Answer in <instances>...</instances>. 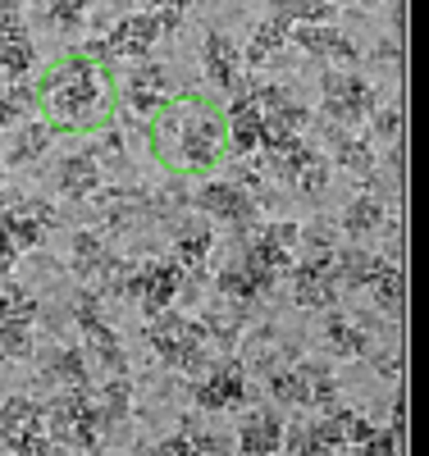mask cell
Segmentation results:
<instances>
[{
    "instance_id": "37",
    "label": "cell",
    "mask_w": 429,
    "mask_h": 456,
    "mask_svg": "<svg viewBox=\"0 0 429 456\" xmlns=\"http://www.w3.org/2000/svg\"><path fill=\"white\" fill-rule=\"evenodd\" d=\"M183 429L192 434V447H197V456H228V452H233V443H228V438H219V434L192 429V425H183Z\"/></svg>"
},
{
    "instance_id": "33",
    "label": "cell",
    "mask_w": 429,
    "mask_h": 456,
    "mask_svg": "<svg viewBox=\"0 0 429 456\" xmlns=\"http://www.w3.org/2000/svg\"><path fill=\"white\" fill-rule=\"evenodd\" d=\"M37 105V92L32 87H23V83H10L5 92H0V128L5 124H14V119H23V114Z\"/></svg>"
},
{
    "instance_id": "5",
    "label": "cell",
    "mask_w": 429,
    "mask_h": 456,
    "mask_svg": "<svg viewBox=\"0 0 429 456\" xmlns=\"http://www.w3.org/2000/svg\"><path fill=\"white\" fill-rule=\"evenodd\" d=\"M92 105H96V83H92V69H87V60H69V73L64 78H55V87H51V110L60 114L64 124H78V119H87L92 114Z\"/></svg>"
},
{
    "instance_id": "19",
    "label": "cell",
    "mask_w": 429,
    "mask_h": 456,
    "mask_svg": "<svg viewBox=\"0 0 429 456\" xmlns=\"http://www.w3.org/2000/svg\"><path fill=\"white\" fill-rule=\"evenodd\" d=\"M46 374L60 388H87V352L78 347H51L46 352Z\"/></svg>"
},
{
    "instance_id": "51",
    "label": "cell",
    "mask_w": 429,
    "mask_h": 456,
    "mask_svg": "<svg viewBox=\"0 0 429 456\" xmlns=\"http://www.w3.org/2000/svg\"><path fill=\"white\" fill-rule=\"evenodd\" d=\"M0 197H5V174H0Z\"/></svg>"
},
{
    "instance_id": "26",
    "label": "cell",
    "mask_w": 429,
    "mask_h": 456,
    "mask_svg": "<svg viewBox=\"0 0 429 456\" xmlns=\"http://www.w3.org/2000/svg\"><path fill=\"white\" fill-rule=\"evenodd\" d=\"M128 402H133V384H128V379H105V388H101V397H96L101 425L114 429L120 420H128Z\"/></svg>"
},
{
    "instance_id": "36",
    "label": "cell",
    "mask_w": 429,
    "mask_h": 456,
    "mask_svg": "<svg viewBox=\"0 0 429 456\" xmlns=\"http://www.w3.org/2000/svg\"><path fill=\"white\" fill-rule=\"evenodd\" d=\"M357 456H402V443L393 429H370V438L357 447Z\"/></svg>"
},
{
    "instance_id": "40",
    "label": "cell",
    "mask_w": 429,
    "mask_h": 456,
    "mask_svg": "<svg viewBox=\"0 0 429 456\" xmlns=\"http://www.w3.org/2000/svg\"><path fill=\"white\" fill-rule=\"evenodd\" d=\"M325 178H329V160H325V156H316V160L306 165V174L297 178V192H310V197H316L320 187H325Z\"/></svg>"
},
{
    "instance_id": "6",
    "label": "cell",
    "mask_w": 429,
    "mask_h": 456,
    "mask_svg": "<svg viewBox=\"0 0 429 456\" xmlns=\"http://www.w3.org/2000/svg\"><path fill=\"white\" fill-rule=\"evenodd\" d=\"M334 297H338V265L329 251L306 260V265H293V301L297 306L325 311V306H334Z\"/></svg>"
},
{
    "instance_id": "20",
    "label": "cell",
    "mask_w": 429,
    "mask_h": 456,
    "mask_svg": "<svg viewBox=\"0 0 429 456\" xmlns=\"http://www.w3.org/2000/svg\"><path fill=\"white\" fill-rule=\"evenodd\" d=\"M325 347H329L334 356H342V361H357V356L370 352V338H366L352 320L329 315V324H325Z\"/></svg>"
},
{
    "instance_id": "11",
    "label": "cell",
    "mask_w": 429,
    "mask_h": 456,
    "mask_svg": "<svg viewBox=\"0 0 429 456\" xmlns=\"http://www.w3.org/2000/svg\"><path fill=\"white\" fill-rule=\"evenodd\" d=\"M288 42H297L306 55H329V60H342V64H357L361 51L347 42L342 32H334L329 23H293Z\"/></svg>"
},
{
    "instance_id": "23",
    "label": "cell",
    "mask_w": 429,
    "mask_h": 456,
    "mask_svg": "<svg viewBox=\"0 0 429 456\" xmlns=\"http://www.w3.org/2000/svg\"><path fill=\"white\" fill-rule=\"evenodd\" d=\"M329 151H334V160H338L347 174H370V169H375L370 142H361V137H347L342 128H329Z\"/></svg>"
},
{
    "instance_id": "32",
    "label": "cell",
    "mask_w": 429,
    "mask_h": 456,
    "mask_svg": "<svg viewBox=\"0 0 429 456\" xmlns=\"http://www.w3.org/2000/svg\"><path fill=\"white\" fill-rule=\"evenodd\" d=\"M46 146H51V128H46V124H28V128L19 133V142L10 146V165H32Z\"/></svg>"
},
{
    "instance_id": "13",
    "label": "cell",
    "mask_w": 429,
    "mask_h": 456,
    "mask_svg": "<svg viewBox=\"0 0 429 456\" xmlns=\"http://www.w3.org/2000/svg\"><path fill=\"white\" fill-rule=\"evenodd\" d=\"M228 146L238 151V156H252L260 146V105L252 92H238L228 105Z\"/></svg>"
},
{
    "instance_id": "14",
    "label": "cell",
    "mask_w": 429,
    "mask_h": 456,
    "mask_svg": "<svg viewBox=\"0 0 429 456\" xmlns=\"http://www.w3.org/2000/svg\"><path fill=\"white\" fill-rule=\"evenodd\" d=\"M215 247V233L202 224V219H187L183 224V233L174 238V265L183 270V279H197L206 270V256Z\"/></svg>"
},
{
    "instance_id": "25",
    "label": "cell",
    "mask_w": 429,
    "mask_h": 456,
    "mask_svg": "<svg viewBox=\"0 0 429 456\" xmlns=\"http://www.w3.org/2000/svg\"><path fill=\"white\" fill-rule=\"evenodd\" d=\"M51 219V210L46 206H23V210H14V219H10V242H14V251H28V247H37L42 242V233H46V224Z\"/></svg>"
},
{
    "instance_id": "30",
    "label": "cell",
    "mask_w": 429,
    "mask_h": 456,
    "mask_svg": "<svg viewBox=\"0 0 429 456\" xmlns=\"http://www.w3.org/2000/svg\"><path fill=\"white\" fill-rule=\"evenodd\" d=\"M269 5L288 23H329L334 19V0H269Z\"/></svg>"
},
{
    "instance_id": "31",
    "label": "cell",
    "mask_w": 429,
    "mask_h": 456,
    "mask_svg": "<svg viewBox=\"0 0 429 456\" xmlns=\"http://www.w3.org/2000/svg\"><path fill=\"white\" fill-rule=\"evenodd\" d=\"M32 64H37V46L28 37H0V69H5L10 78H23Z\"/></svg>"
},
{
    "instance_id": "3",
    "label": "cell",
    "mask_w": 429,
    "mask_h": 456,
    "mask_svg": "<svg viewBox=\"0 0 429 456\" xmlns=\"http://www.w3.org/2000/svg\"><path fill=\"white\" fill-rule=\"evenodd\" d=\"M183 288V270L174 260H146V265H128V279H124V292L120 297H133L142 315H161L169 311V301L178 297Z\"/></svg>"
},
{
    "instance_id": "22",
    "label": "cell",
    "mask_w": 429,
    "mask_h": 456,
    "mask_svg": "<svg viewBox=\"0 0 429 456\" xmlns=\"http://www.w3.org/2000/svg\"><path fill=\"white\" fill-rule=\"evenodd\" d=\"M342 228L347 233H379V228H388V215H384V201L375 197V192H361L352 206L342 210Z\"/></svg>"
},
{
    "instance_id": "29",
    "label": "cell",
    "mask_w": 429,
    "mask_h": 456,
    "mask_svg": "<svg viewBox=\"0 0 429 456\" xmlns=\"http://www.w3.org/2000/svg\"><path fill=\"white\" fill-rule=\"evenodd\" d=\"M37 320V301L28 288L19 283H5L0 288V324H32Z\"/></svg>"
},
{
    "instance_id": "35",
    "label": "cell",
    "mask_w": 429,
    "mask_h": 456,
    "mask_svg": "<svg viewBox=\"0 0 429 456\" xmlns=\"http://www.w3.org/2000/svg\"><path fill=\"white\" fill-rule=\"evenodd\" d=\"M73 320H78V333H83V329H92V324H101V320H105V311H101V297H96L92 288L73 297Z\"/></svg>"
},
{
    "instance_id": "45",
    "label": "cell",
    "mask_w": 429,
    "mask_h": 456,
    "mask_svg": "<svg viewBox=\"0 0 429 456\" xmlns=\"http://www.w3.org/2000/svg\"><path fill=\"white\" fill-rule=\"evenodd\" d=\"M375 133L393 142V137L402 133V114H398V110H384V114H375Z\"/></svg>"
},
{
    "instance_id": "9",
    "label": "cell",
    "mask_w": 429,
    "mask_h": 456,
    "mask_svg": "<svg viewBox=\"0 0 429 456\" xmlns=\"http://www.w3.org/2000/svg\"><path fill=\"white\" fill-rule=\"evenodd\" d=\"M202 64H206V78H210L219 92H238V87H243V55H238V46H233L228 32H219V28L206 32Z\"/></svg>"
},
{
    "instance_id": "15",
    "label": "cell",
    "mask_w": 429,
    "mask_h": 456,
    "mask_svg": "<svg viewBox=\"0 0 429 456\" xmlns=\"http://www.w3.org/2000/svg\"><path fill=\"white\" fill-rule=\"evenodd\" d=\"M96 187H101V165H96V156H87V151L64 156V165H60V192H64V197L83 201V197L96 192Z\"/></svg>"
},
{
    "instance_id": "41",
    "label": "cell",
    "mask_w": 429,
    "mask_h": 456,
    "mask_svg": "<svg viewBox=\"0 0 429 456\" xmlns=\"http://www.w3.org/2000/svg\"><path fill=\"white\" fill-rule=\"evenodd\" d=\"M370 420L366 415H357V411H347V420H342V447H361L366 438H370Z\"/></svg>"
},
{
    "instance_id": "50",
    "label": "cell",
    "mask_w": 429,
    "mask_h": 456,
    "mask_svg": "<svg viewBox=\"0 0 429 456\" xmlns=\"http://www.w3.org/2000/svg\"><path fill=\"white\" fill-rule=\"evenodd\" d=\"M5 87H10V73H5V69H0V92H5Z\"/></svg>"
},
{
    "instance_id": "2",
    "label": "cell",
    "mask_w": 429,
    "mask_h": 456,
    "mask_svg": "<svg viewBox=\"0 0 429 456\" xmlns=\"http://www.w3.org/2000/svg\"><path fill=\"white\" fill-rule=\"evenodd\" d=\"M269 393H275L279 406H306V411H329L338 388H334V374L316 361L306 365H279L269 374Z\"/></svg>"
},
{
    "instance_id": "10",
    "label": "cell",
    "mask_w": 429,
    "mask_h": 456,
    "mask_svg": "<svg viewBox=\"0 0 429 456\" xmlns=\"http://www.w3.org/2000/svg\"><path fill=\"white\" fill-rule=\"evenodd\" d=\"M197 206H202L210 219L233 224V228L256 219V201H252V192H243L238 183H206L202 192H197Z\"/></svg>"
},
{
    "instance_id": "34",
    "label": "cell",
    "mask_w": 429,
    "mask_h": 456,
    "mask_svg": "<svg viewBox=\"0 0 429 456\" xmlns=\"http://www.w3.org/2000/svg\"><path fill=\"white\" fill-rule=\"evenodd\" d=\"M28 361L32 356V324H0V361Z\"/></svg>"
},
{
    "instance_id": "49",
    "label": "cell",
    "mask_w": 429,
    "mask_h": 456,
    "mask_svg": "<svg viewBox=\"0 0 429 456\" xmlns=\"http://www.w3.org/2000/svg\"><path fill=\"white\" fill-rule=\"evenodd\" d=\"M133 456H155V452H151L146 443H137V452H133Z\"/></svg>"
},
{
    "instance_id": "16",
    "label": "cell",
    "mask_w": 429,
    "mask_h": 456,
    "mask_svg": "<svg viewBox=\"0 0 429 456\" xmlns=\"http://www.w3.org/2000/svg\"><path fill=\"white\" fill-rule=\"evenodd\" d=\"M32 429H46L42 425V402H32V397H5L0 402V443L23 438Z\"/></svg>"
},
{
    "instance_id": "47",
    "label": "cell",
    "mask_w": 429,
    "mask_h": 456,
    "mask_svg": "<svg viewBox=\"0 0 429 456\" xmlns=\"http://www.w3.org/2000/svg\"><path fill=\"white\" fill-rule=\"evenodd\" d=\"M133 105H137V110H155V105H161V96H155V92H137V87H133Z\"/></svg>"
},
{
    "instance_id": "48",
    "label": "cell",
    "mask_w": 429,
    "mask_h": 456,
    "mask_svg": "<svg viewBox=\"0 0 429 456\" xmlns=\"http://www.w3.org/2000/svg\"><path fill=\"white\" fill-rule=\"evenodd\" d=\"M0 14H19V0H0Z\"/></svg>"
},
{
    "instance_id": "28",
    "label": "cell",
    "mask_w": 429,
    "mask_h": 456,
    "mask_svg": "<svg viewBox=\"0 0 429 456\" xmlns=\"http://www.w3.org/2000/svg\"><path fill=\"white\" fill-rule=\"evenodd\" d=\"M370 297L379 301V311H388V315L402 306V297H407V274H402L398 260H388L384 270H379V279L370 283Z\"/></svg>"
},
{
    "instance_id": "39",
    "label": "cell",
    "mask_w": 429,
    "mask_h": 456,
    "mask_svg": "<svg viewBox=\"0 0 429 456\" xmlns=\"http://www.w3.org/2000/svg\"><path fill=\"white\" fill-rule=\"evenodd\" d=\"M87 5H92V0H51V19H55L60 28H78Z\"/></svg>"
},
{
    "instance_id": "43",
    "label": "cell",
    "mask_w": 429,
    "mask_h": 456,
    "mask_svg": "<svg viewBox=\"0 0 429 456\" xmlns=\"http://www.w3.org/2000/svg\"><path fill=\"white\" fill-rule=\"evenodd\" d=\"M260 233H265L269 242H279V247H288V251H293V247L301 242V228H297V224H288V219H279V224H265Z\"/></svg>"
},
{
    "instance_id": "44",
    "label": "cell",
    "mask_w": 429,
    "mask_h": 456,
    "mask_svg": "<svg viewBox=\"0 0 429 456\" xmlns=\"http://www.w3.org/2000/svg\"><path fill=\"white\" fill-rule=\"evenodd\" d=\"M155 456H197V447H192V434L187 429H178V434H169L161 447H155Z\"/></svg>"
},
{
    "instance_id": "1",
    "label": "cell",
    "mask_w": 429,
    "mask_h": 456,
    "mask_svg": "<svg viewBox=\"0 0 429 456\" xmlns=\"http://www.w3.org/2000/svg\"><path fill=\"white\" fill-rule=\"evenodd\" d=\"M146 342L155 347V356L178 365V370H206V329L202 320H187L178 311H161L151 315V329H146Z\"/></svg>"
},
{
    "instance_id": "46",
    "label": "cell",
    "mask_w": 429,
    "mask_h": 456,
    "mask_svg": "<svg viewBox=\"0 0 429 456\" xmlns=\"http://www.w3.org/2000/svg\"><path fill=\"white\" fill-rule=\"evenodd\" d=\"M0 37H28L23 19L19 14H0Z\"/></svg>"
},
{
    "instance_id": "7",
    "label": "cell",
    "mask_w": 429,
    "mask_h": 456,
    "mask_svg": "<svg viewBox=\"0 0 429 456\" xmlns=\"http://www.w3.org/2000/svg\"><path fill=\"white\" fill-rule=\"evenodd\" d=\"M192 402H197L202 411H233L247 402V374L238 361H219L206 370V379L197 388H192Z\"/></svg>"
},
{
    "instance_id": "24",
    "label": "cell",
    "mask_w": 429,
    "mask_h": 456,
    "mask_svg": "<svg viewBox=\"0 0 429 456\" xmlns=\"http://www.w3.org/2000/svg\"><path fill=\"white\" fill-rule=\"evenodd\" d=\"M288 32H293V23L284 19V14H269L256 32H252V46H247V60L252 64H265L269 55H275L279 46H288Z\"/></svg>"
},
{
    "instance_id": "17",
    "label": "cell",
    "mask_w": 429,
    "mask_h": 456,
    "mask_svg": "<svg viewBox=\"0 0 429 456\" xmlns=\"http://www.w3.org/2000/svg\"><path fill=\"white\" fill-rule=\"evenodd\" d=\"M334 265H338V288H370L388 260H379L361 247H347V251H334Z\"/></svg>"
},
{
    "instance_id": "4",
    "label": "cell",
    "mask_w": 429,
    "mask_h": 456,
    "mask_svg": "<svg viewBox=\"0 0 429 456\" xmlns=\"http://www.w3.org/2000/svg\"><path fill=\"white\" fill-rule=\"evenodd\" d=\"M375 110V87L357 73H325V114L338 128L361 124L366 114Z\"/></svg>"
},
{
    "instance_id": "38",
    "label": "cell",
    "mask_w": 429,
    "mask_h": 456,
    "mask_svg": "<svg viewBox=\"0 0 429 456\" xmlns=\"http://www.w3.org/2000/svg\"><path fill=\"white\" fill-rule=\"evenodd\" d=\"M133 87H137V92H155V96H161V92L169 87V73H165L161 64H142V69L133 73Z\"/></svg>"
},
{
    "instance_id": "21",
    "label": "cell",
    "mask_w": 429,
    "mask_h": 456,
    "mask_svg": "<svg viewBox=\"0 0 429 456\" xmlns=\"http://www.w3.org/2000/svg\"><path fill=\"white\" fill-rule=\"evenodd\" d=\"M215 142H219V124L215 119H187L183 128V160L187 165H210L215 160Z\"/></svg>"
},
{
    "instance_id": "8",
    "label": "cell",
    "mask_w": 429,
    "mask_h": 456,
    "mask_svg": "<svg viewBox=\"0 0 429 456\" xmlns=\"http://www.w3.org/2000/svg\"><path fill=\"white\" fill-rule=\"evenodd\" d=\"M161 19H155V10L151 14H124L120 23L110 28V42H105V51L110 55H124V60H146L151 55V46L161 42Z\"/></svg>"
},
{
    "instance_id": "27",
    "label": "cell",
    "mask_w": 429,
    "mask_h": 456,
    "mask_svg": "<svg viewBox=\"0 0 429 456\" xmlns=\"http://www.w3.org/2000/svg\"><path fill=\"white\" fill-rule=\"evenodd\" d=\"M215 288H219L224 301H238V306H247V301L260 297V283H256V274L247 270V265H228V270H219Z\"/></svg>"
},
{
    "instance_id": "18",
    "label": "cell",
    "mask_w": 429,
    "mask_h": 456,
    "mask_svg": "<svg viewBox=\"0 0 429 456\" xmlns=\"http://www.w3.org/2000/svg\"><path fill=\"white\" fill-rule=\"evenodd\" d=\"M316 160V151L310 146H301L297 137L293 142H284V146H275V151H265V169L275 174V178H284L288 187H297V178L306 174V165Z\"/></svg>"
},
{
    "instance_id": "42",
    "label": "cell",
    "mask_w": 429,
    "mask_h": 456,
    "mask_svg": "<svg viewBox=\"0 0 429 456\" xmlns=\"http://www.w3.org/2000/svg\"><path fill=\"white\" fill-rule=\"evenodd\" d=\"M10 219H14V210H5L0 206V274H10L14 270V242H10Z\"/></svg>"
},
{
    "instance_id": "12",
    "label": "cell",
    "mask_w": 429,
    "mask_h": 456,
    "mask_svg": "<svg viewBox=\"0 0 429 456\" xmlns=\"http://www.w3.org/2000/svg\"><path fill=\"white\" fill-rule=\"evenodd\" d=\"M284 447V420L275 411H252L238 429V456H275Z\"/></svg>"
}]
</instances>
